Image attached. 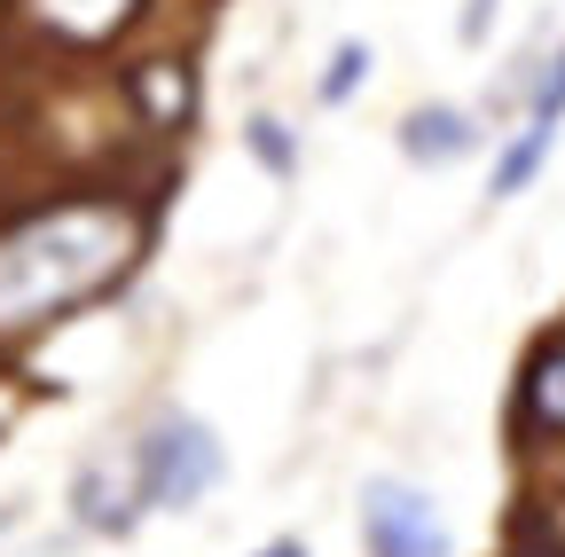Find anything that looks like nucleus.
<instances>
[{"instance_id":"1","label":"nucleus","mask_w":565,"mask_h":557,"mask_svg":"<svg viewBox=\"0 0 565 557\" xmlns=\"http://www.w3.org/2000/svg\"><path fill=\"white\" fill-rule=\"evenodd\" d=\"M141 221L134 196H55L32 204L24 221L0 228V345H17L47 322H63L71 307L103 299L118 275L141 259Z\"/></svg>"},{"instance_id":"2","label":"nucleus","mask_w":565,"mask_h":557,"mask_svg":"<svg viewBox=\"0 0 565 557\" xmlns=\"http://www.w3.org/2000/svg\"><path fill=\"white\" fill-rule=\"evenodd\" d=\"M126 463H134V486H141V511H196L212 486H221L228 448L204 416L158 408L150 425H141V440L126 448Z\"/></svg>"},{"instance_id":"3","label":"nucleus","mask_w":565,"mask_h":557,"mask_svg":"<svg viewBox=\"0 0 565 557\" xmlns=\"http://www.w3.org/2000/svg\"><path fill=\"white\" fill-rule=\"evenodd\" d=\"M362 549L370 557H456V534L440 503L408 479H370L362 486Z\"/></svg>"},{"instance_id":"4","label":"nucleus","mask_w":565,"mask_h":557,"mask_svg":"<svg viewBox=\"0 0 565 557\" xmlns=\"http://www.w3.org/2000/svg\"><path fill=\"white\" fill-rule=\"evenodd\" d=\"M557 133H565V47H550V63L534 72V95H526V110H519V133L503 142V158H494V173H487V196H494V204H503V196H526L534 173H542L550 150H557Z\"/></svg>"},{"instance_id":"5","label":"nucleus","mask_w":565,"mask_h":557,"mask_svg":"<svg viewBox=\"0 0 565 557\" xmlns=\"http://www.w3.org/2000/svg\"><path fill=\"white\" fill-rule=\"evenodd\" d=\"M401 150H408L416 165H456V158L479 150V118L456 110V103H424V110L401 118Z\"/></svg>"},{"instance_id":"6","label":"nucleus","mask_w":565,"mask_h":557,"mask_svg":"<svg viewBox=\"0 0 565 557\" xmlns=\"http://www.w3.org/2000/svg\"><path fill=\"white\" fill-rule=\"evenodd\" d=\"M71 503H79V526H95V534H134V518H141L134 463H87L79 486H71Z\"/></svg>"},{"instance_id":"7","label":"nucleus","mask_w":565,"mask_h":557,"mask_svg":"<svg viewBox=\"0 0 565 557\" xmlns=\"http://www.w3.org/2000/svg\"><path fill=\"white\" fill-rule=\"evenodd\" d=\"M24 17H32L40 32H55V40L95 47V40H118V32L141 17V0H24Z\"/></svg>"},{"instance_id":"8","label":"nucleus","mask_w":565,"mask_h":557,"mask_svg":"<svg viewBox=\"0 0 565 557\" xmlns=\"http://www.w3.org/2000/svg\"><path fill=\"white\" fill-rule=\"evenodd\" d=\"M526 416L565 440V338L550 345V354H534V369H526Z\"/></svg>"},{"instance_id":"9","label":"nucleus","mask_w":565,"mask_h":557,"mask_svg":"<svg viewBox=\"0 0 565 557\" xmlns=\"http://www.w3.org/2000/svg\"><path fill=\"white\" fill-rule=\"evenodd\" d=\"M244 150H252V158H259L275 181H291V173H299V142H291V126H282V118H267V110L244 126Z\"/></svg>"},{"instance_id":"10","label":"nucleus","mask_w":565,"mask_h":557,"mask_svg":"<svg viewBox=\"0 0 565 557\" xmlns=\"http://www.w3.org/2000/svg\"><path fill=\"white\" fill-rule=\"evenodd\" d=\"M362 79H370V47H362V40H338V47H330V72H322L315 95L338 110V103H353V87H362Z\"/></svg>"},{"instance_id":"11","label":"nucleus","mask_w":565,"mask_h":557,"mask_svg":"<svg viewBox=\"0 0 565 557\" xmlns=\"http://www.w3.org/2000/svg\"><path fill=\"white\" fill-rule=\"evenodd\" d=\"M487 24H494V0H471V9H463V47H479Z\"/></svg>"},{"instance_id":"12","label":"nucleus","mask_w":565,"mask_h":557,"mask_svg":"<svg viewBox=\"0 0 565 557\" xmlns=\"http://www.w3.org/2000/svg\"><path fill=\"white\" fill-rule=\"evenodd\" d=\"M259 557H315V549H307V542H267Z\"/></svg>"}]
</instances>
